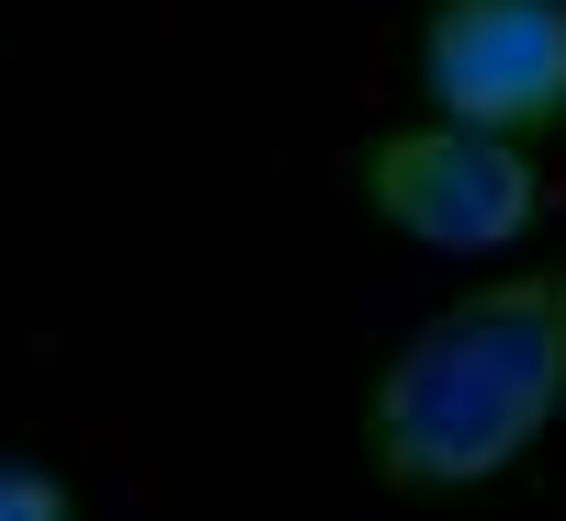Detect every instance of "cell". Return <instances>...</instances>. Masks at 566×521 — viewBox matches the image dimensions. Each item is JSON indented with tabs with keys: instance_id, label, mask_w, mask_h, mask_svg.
I'll return each instance as SVG.
<instances>
[{
	"instance_id": "277c9868",
	"label": "cell",
	"mask_w": 566,
	"mask_h": 521,
	"mask_svg": "<svg viewBox=\"0 0 566 521\" xmlns=\"http://www.w3.org/2000/svg\"><path fill=\"white\" fill-rule=\"evenodd\" d=\"M0 510H12V521H69V488L45 477L34 454H12V465H0Z\"/></svg>"
},
{
	"instance_id": "3957f363",
	"label": "cell",
	"mask_w": 566,
	"mask_h": 521,
	"mask_svg": "<svg viewBox=\"0 0 566 521\" xmlns=\"http://www.w3.org/2000/svg\"><path fill=\"white\" fill-rule=\"evenodd\" d=\"M419 80L453 125L533 136L566 114V0H442L419 23Z\"/></svg>"
},
{
	"instance_id": "6da1fadb",
	"label": "cell",
	"mask_w": 566,
	"mask_h": 521,
	"mask_svg": "<svg viewBox=\"0 0 566 521\" xmlns=\"http://www.w3.org/2000/svg\"><path fill=\"white\" fill-rule=\"evenodd\" d=\"M555 408H566V261L442 306L374 374L363 442H374L386 488L453 499V488H488L510 454H533Z\"/></svg>"
},
{
	"instance_id": "7a4b0ae2",
	"label": "cell",
	"mask_w": 566,
	"mask_h": 521,
	"mask_svg": "<svg viewBox=\"0 0 566 521\" xmlns=\"http://www.w3.org/2000/svg\"><path fill=\"white\" fill-rule=\"evenodd\" d=\"M363 194L386 227H408L419 250H499L522 239L544 205V170L488 125H408L386 148H363Z\"/></svg>"
}]
</instances>
